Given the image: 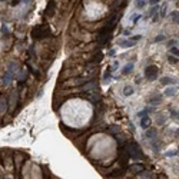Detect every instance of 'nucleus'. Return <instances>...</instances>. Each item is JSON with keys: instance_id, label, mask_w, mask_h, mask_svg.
Wrapping results in <instances>:
<instances>
[{"instance_id": "f257e3e1", "label": "nucleus", "mask_w": 179, "mask_h": 179, "mask_svg": "<svg viewBox=\"0 0 179 179\" xmlns=\"http://www.w3.org/2000/svg\"><path fill=\"white\" fill-rule=\"evenodd\" d=\"M125 148L129 153L130 159H135V161H142L143 159V153H142V149L135 140H130L128 143H125Z\"/></svg>"}, {"instance_id": "f03ea898", "label": "nucleus", "mask_w": 179, "mask_h": 179, "mask_svg": "<svg viewBox=\"0 0 179 179\" xmlns=\"http://www.w3.org/2000/svg\"><path fill=\"white\" fill-rule=\"evenodd\" d=\"M17 72H19V65H17L16 62H10V63H9V66H7L6 73L3 75V79H1L3 85H4V86L10 85V83H12V80H13V79L17 76Z\"/></svg>"}, {"instance_id": "7ed1b4c3", "label": "nucleus", "mask_w": 179, "mask_h": 179, "mask_svg": "<svg viewBox=\"0 0 179 179\" xmlns=\"http://www.w3.org/2000/svg\"><path fill=\"white\" fill-rule=\"evenodd\" d=\"M50 36V29L47 26H34L32 29V37L34 40H40V39H46Z\"/></svg>"}, {"instance_id": "20e7f679", "label": "nucleus", "mask_w": 179, "mask_h": 179, "mask_svg": "<svg viewBox=\"0 0 179 179\" xmlns=\"http://www.w3.org/2000/svg\"><path fill=\"white\" fill-rule=\"evenodd\" d=\"M158 73H159V67L155 65H149L145 67V79L149 82H153L156 80V77H158Z\"/></svg>"}, {"instance_id": "39448f33", "label": "nucleus", "mask_w": 179, "mask_h": 179, "mask_svg": "<svg viewBox=\"0 0 179 179\" xmlns=\"http://www.w3.org/2000/svg\"><path fill=\"white\" fill-rule=\"evenodd\" d=\"M17 99H19V92L17 90H13L12 95L9 96V109L13 110L17 107Z\"/></svg>"}, {"instance_id": "423d86ee", "label": "nucleus", "mask_w": 179, "mask_h": 179, "mask_svg": "<svg viewBox=\"0 0 179 179\" xmlns=\"http://www.w3.org/2000/svg\"><path fill=\"white\" fill-rule=\"evenodd\" d=\"M89 80H90L89 77H75V79L67 82V86H80V85L88 83Z\"/></svg>"}, {"instance_id": "0eeeda50", "label": "nucleus", "mask_w": 179, "mask_h": 179, "mask_svg": "<svg viewBox=\"0 0 179 179\" xmlns=\"http://www.w3.org/2000/svg\"><path fill=\"white\" fill-rule=\"evenodd\" d=\"M118 45L121 46V47H123V49H128V47H133L135 45H136V42L132 40V39H121V40H118Z\"/></svg>"}, {"instance_id": "6e6552de", "label": "nucleus", "mask_w": 179, "mask_h": 179, "mask_svg": "<svg viewBox=\"0 0 179 179\" xmlns=\"http://www.w3.org/2000/svg\"><path fill=\"white\" fill-rule=\"evenodd\" d=\"M9 107V99L4 95H0V115L6 113Z\"/></svg>"}, {"instance_id": "1a4fd4ad", "label": "nucleus", "mask_w": 179, "mask_h": 179, "mask_svg": "<svg viewBox=\"0 0 179 179\" xmlns=\"http://www.w3.org/2000/svg\"><path fill=\"white\" fill-rule=\"evenodd\" d=\"M148 102H149L152 106H158V105H161V103L163 102V96H162V95H159V93L152 95V98L148 99Z\"/></svg>"}, {"instance_id": "9d476101", "label": "nucleus", "mask_w": 179, "mask_h": 179, "mask_svg": "<svg viewBox=\"0 0 179 179\" xmlns=\"http://www.w3.org/2000/svg\"><path fill=\"white\" fill-rule=\"evenodd\" d=\"M151 125H152V119L149 118V115H145V116L140 118V128L142 129L146 130L148 128H151Z\"/></svg>"}, {"instance_id": "9b49d317", "label": "nucleus", "mask_w": 179, "mask_h": 179, "mask_svg": "<svg viewBox=\"0 0 179 179\" xmlns=\"http://www.w3.org/2000/svg\"><path fill=\"white\" fill-rule=\"evenodd\" d=\"M158 136V130L155 128H148L146 132H145V138L146 139H155Z\"/></svg>"}, {"instance_id": "f8f14e48", "label": "nucleus", "mask_w": 179, "mask_h": 179, "mask_svg": "<svg viewBox=\"0 0 179 179\" xmlns=\"http://www.w3.org/2000/svg\"><path fill=\"white\" fill-rule=\"evenodd\" d=\"M156 123H158L159 126H163V125L166 123V116H165V113H162V112L156 113Z\"/></svg>"}, {"instance_id": "ddd939ff", "label": "nucleus", "mask_w": 179, "mask_h": 179, "mask_svg": "<svg viewBox=\"0 0 179 179\" xmlns=\"http://www.w3.org/2000/svg\"><path fill=\"white\" fill-rule=\"evenodd\" d=\"M161 146H162V140H159V139H152V149H153V152H159L161 151Z\"/></svg>"}, {"instance_id": "4468645a", "label": "nucleus", "mask_w": 179, "mask_h": 179, "mask_svg": "<svg viewBox=\"0 0 179 179\" xmlns=\"http://www.w3.org/2000/svg\"><path fill=\"white\" fill-rule=\"evenodd\" d=\"M143 169H145V165H142V163H136V165L130 166V171L133 172V173H136V175H138L139 172H142Z\"/></svg>"}, {"instance_id": "2eb2a0df", "label": "nucleus", "mask_w": 179, "mask_h": 179, "mask_svg": "<svg viewBox=\"0 0 179 179\" xmlns=\"http://www.w3.org/2000/svg\"><path fill=\"white\" fill-rule=\"evenodd\" d=\"M133 62H129V63H128V65H125L122 67V75H125V76H126V75H129L130 72H132V70H133Z\"/></svg>"}, {"instance_id": "dca6fc26", "label": "nucleus", "mask_w": 179, "mask_h": 179, "mask_svg": "<svg viewBox=\"0 0 179 179\" xmlns=\"http://www.w3.org/2000/svg\"><path fill=\"white\" fill-rule=\"evenodd\" d=\"M161 83L165 85V86H168V85H175L176 83V79H173V77H169V76H165L161 79Z\"/></svg>"}, {"instance_id": "f3484780", "label": "nucleus", "mask_w": 179, "mask_h": 179, "mask_svg": "<svg viewBox=\"0 0 179 179\" xmlns=\"http://www.w3.org/2000/svg\"><path fill=\"white\" fill-rule=\"evenodd\" d=\"M133 86H130V85H126L125 88H123V96H130V95H133Z\"/></svg>"}, {"instance_id": "a211bd4d", "label": "nucleus", "mask_w": 179, "mask_h": 179, "mask_svg": "<svg viewBox=\"0 0 179 179\" xmlns=\"http://www.w3.org/2000/svg\"><path fill=\"white\" fill-rule=\"evenodd\" d=\"M163 95H165V96H168V98H172V96H175V95H176V89H175V88H166L165 92H163Z\"/></svg>"}, {"instance_id": "6ab92c4d", "label": "nucleus", "mask_w": 179, "mask_h": 179, "mask_svg": "<svg viewBox=\"0 0 179 179\" xmlns=\"http://www.w3.org/2000/svg\"><path fill=\"white\" fill-rule=\"evenodd\" d=\"M171 19H172V22H173V23L179 25V12H178V10L171 12Z\"/></svg>"}, {"instance_id": "aec40b11", "label": "nucleus", "mask_w": 179, "mask_h": 179, "mask_svg": "<svg viewBox=\"0 0 179 179\" xmlns=\"http://www.w3.org/2000/svg\"><path fill=\"white\" fill-rule=\"evenodd\" d=\"M166 12H168V3H163V4H161V9H159L161 17H166Z\"/></svg>"}, {"instance_id": "412c9836", "label": "nucleus", "mask_w": 179, "mask_h": 179, "mask_svg": "<svg viewBox=\"0 0 179 179\" xmlns=\"http://www.w3.org/2000/svg\"><path fill=\"white\" fill-rule=\"evenodd\" d=\"M151 112H153V107H145V109H142L140 112L138 113L139 118H142V116H145V115H149Z\"/></svg>"}, {"instance_id": "4be33fe9", "label": "nucleus", "mask_w": 179, "mask_h": 179, "mask_svg": "<svg viewBox=\"0 0 179 179\" xmlns=\"http://www.w3.org/2000/svg\"><path fill=\"white\" fill-rule=\"evenodd\" d=\"M140 19H143V15H139V13H136V15H133V16L130 17V22H132L133 25H136Z\"/></svg>"}, {"instance_id": "5701e85b", "label": "nucleus", "mask_w": 179, "mask_h": 179, "mask_svg": "<svg viewBox=\"0 0 179 179\" xmlns=\"http://www.w3.org/2000/svg\"><path fill=\"white\" fill-rule=\"evenodd\" d=\"M168 62L171 63V65H176L179 62V57L178 56H173V55H171L169 53V56H168Z\"/></svg>"}, {"instance_id": "b1692460", "label": "nucleus", "mask_w": 179, "mask_h": 179, "mask_svg": "<svg viewBox=\"0 0 179 179\" xmlns=\"http://www.w3.org/2000/svg\"><path fill=\"white\" fill-rule=\"evenodd\" d=\"M165 39H166L165 34H158L153 37V43H162V42H165Z\"/></svg>"}, {"instance_id": "393cba45", "label": "nucleus", "mask_w": 179, "mask_h": 179, "mask_svg": "<svg viewBox=\"0 0 179 179\" xmlns=\"http://www.w3.org/2000/svg\"><path fill=\"white\" fill-rule=\"evenodd\" d=\"M169 53L173 55V56L179 57V47H176V46H171V47H169Z\"/></svg>"}, {"instance_id": "a878e982", "label": "nucleus", "mask_w": 179, "mask_h": 179, "mask_svg": "<svg viewBox=\"0 0 179 179\" xmlns=\"http://www.w3.org/2000/svg\"><path fill=\"white\" fill-rule=\"evenodd\" d=\"M112 76V70L110 69H107L105 72V75H103V80H109V77Z\"/></svg>"}, {"instance_id": "bb28decb", "label": "nucleus", "mask_w": 179, "mask_h": 179, "mask_svg": "<svg viewBox=\"0 0 179 179\" xmlns=\"http://www.w3.org/2000/svg\"><path fill=\"white\" fill-rule=\"evenodd\" d=\"M119 175H123V171H116V172H112V173H110L109 176H110V178H118Z\"/></svg>"}, {"instance_id": "cd10ccee", "label": "nucleus", "mask_w": 179, "mask_h": 179, "mask_svg": "<svg viewBox=\"0 0 179 179\" xmlns=\"http://www.w3.org/2000/svg\"><path fill=\"white\" fill-rule=\"evenodd\" d=\"M178 155V151H168L166 152V156L168 158H173V156H176Z\"/></svg>"}, {"instance_id": "c85d7f7f", "label": "nucleus", "mask_w": 179, "mask_h": 179, "mask_svg": "<svg viewBox=\"0 0 179 179\" xmlns=\"http://www.w3.org/2000/svg\"><path fill=\"white\" fill-rule=\"evenodd\" d=\"M172 118H179V110H175V109H169Z\"/></svg>"}, {"instance_id": "c756f323", "label": "nucleus", "mask_w": 179, "mask_h": 179, "mask_svg": "<svg viewBox=\"0 0 179 179\" xmlns=\"http://www.w3.org/2000/svg\"><path fill=\"white\" fill-rule=\"evenodd\" d=\"M118 67H119V62H113V65H112V66H109L107 69H110V70L113 72V70H116Z\"/></svg>"}, {"instance_id": "7c9ffc66", "label": "nucleus", "mask_w": 179, "mask_h": 179, "mask_svg": "<svg viewBox=\"0 0 179 179\" xmlns=\"http://www.w3.org/2000/svg\"><path fill=\"white\" fill-rule=\"evenodd\" d=\"M130 39L135 40V42H139L140 39H142V36H140V34H135V36H130Z\"/></svg>"}, {"instance_id": "2f4dec72", "label": "nucleus", "mask_w": 179, "mask_h": 179, "mask_svg": "<svg viewBox=\"0 0 179 179\" xmlns=\"http://www.w3.org/2000/svg\"><path fill=\"white\" fill-rule=\"evenodd\" d=\"M1 32L4 33V34H9V29H7V26H6V25L1 26Z\"/></svg>"}, {"instance_id": "473e14b6", "label": "nucleus", "mask_w": 179, "mask_h": 179, "mask_svg": "<svg viewBox=\"0 0 179 179\" xmlns=\"http://www.w3.org/2000/svg\"><path fill=\"white\" fill-rule=\"evenodd\" d=\"M159 3H161V0H149V4H152V6L153 4H159Z\"/></svg>"}, {"instance_id": "72a5a7b5", "label": "nucleus", "mask_w": 179, "mask_h": 179, "mask_svg": "<svg viewBox=\"0 0 179 179\" xmlns=\"http://www.w3.org/2000/svg\"><path fill=\"white\" fill-rule=\"evenodd\" d=\"M20 1H22V0H12V6H17Z\"/></svg>"}, {"instance_id": "f704fd0d", "label": "nucleus", "mask_w": 179, "mask_h": 179, "mask_svg": "<svg viewBox=\"0 0 179 179\" xmlns=\"http://www.w3.org/2000/svg\"><path fill=\"white\" fill-rule=\"evenodd\" d=\"M122 34H123V36H129V34H130V30H129V29H126V30H123Z\"/></svg>"}, {"instance_id": "c9c22d12", "label": "nucleus", "mask_w": 179, "mask_h": 179, "mask_svg": "<svg viewBox=\"0 0 179 179\" xmlns=\"http://www.w3.org/2000/svg\"><path fill=\"white\" fill-rule=\"evenodd\" d=\"M175 43H176V40H169L168 42V46L171 47V46H175Z\"/></svg>"}, {"instance_id": "e433bc0d", "label": "nucleus", "mask_w": 179, "mask_h": 179, "mask_svg": "<svg viewBox=\"0 0 179 179\" xmlns=\"http://www.w3.org/2000/svg\"><path fill=\"white\" fill-rule=\"evenodd\" d=\"M115 53H116V52H115V49H110V50H109V56H115Z\"/></svg>"}, {"instance_id": "4c0bfd02", "label": "nucleus", "mask_w": 179, "mask_h": 179, "mask_svg": "<svg viewBox=\"0 0 179 179\" xmlns=\"http://www.w3.org/2000/svg\"><path fill=\"white\" fill-rule=\"evenodd\" d=\"M175 138H179V129L175 130Z\"/></svg>"}, {"instance_id": "58836bf2", "label": "nucleus", "mask_w": 179, "mask_h": 179, "mask_svg": "<svg viewBox=\"0 0 179 179\" xmlns=\"http://www.w3.org/2000/svg\"><path fill=\"white\" fill-rule=\"evenodd\" d=\"M25 1H26V3H27V1H30V0H25Z\"/></svg>"}, {"instance_id": "ea45409f", "label": "nucleus", "mask_w": 179, "mask_h": 179, "mask_svg": "<svg viewBox=\"0 0 179 179\" xmlns=\"http://www.w3.org/2000/svg\"><path fill=\"white\" fill-rule=\"evenodd\" d=\"M178 155H179V146H178Z\"/></svg>"}, {"instance_id": "a19ab883", "label": "nucleus", "mask_w": 179, "mask_h": 179, "mask_svg": "<svg viewBox=\"0 0 179 179\" xmlns=\"http://www.w3.org/2000/svg\"><path fill=\"white\" fill-rule=\"evenodd\" d=\"M1 1H7V0H1Z\"/></svg>"}, {"instance_id": "79ce46f5", "label": "nucleus", "mask_w": 179, "mask_h": 179, "mask_svg": "<svg viewBox=\"0 0 179 179\" xmlns=\"http://www.w3.org/2000/svg\"><path fill=\"white\" fill-rule=\"evenodd\" d=\"M136 1H142V0H136Z\"/></svg>"}]
</instances>
